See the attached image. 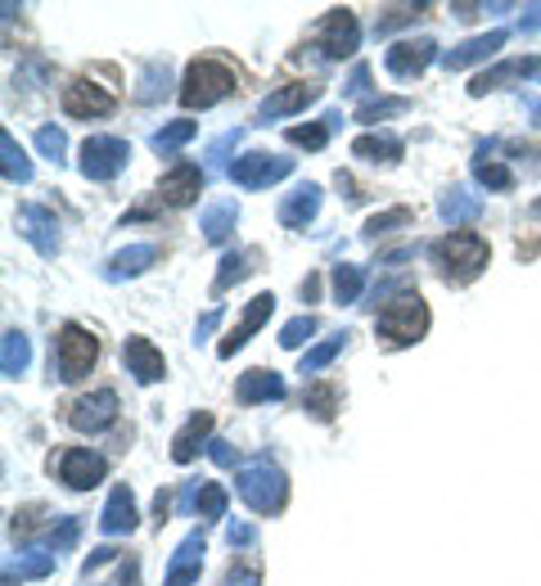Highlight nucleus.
<instances>
[{
    "label": "nucleus",
    "instance_id": "1",
    "mask_svg": "<svg viewBox=\"0 0 541 586\" xmlns=\"http://www.w3.org/2000/svg\"><path fill=\"white\" fill-rule=\"evenodd\" d=\"M428 258H433V267H438V276L447 284H469V280L483 276L492 248H487V239L469 235V231H451L447 239H438L428 248Z\"/></svg>",
    "mask_w": 541,
    "mask_h": 586
},
{
    "label": "nucleus",
    "instance_id": "2",
    "mask_svg": "<svg viewBox=\"0 0 541 586\" xmlns=\"http://www.w3.org/2000/svg\"><path fill=\"white\" fill-rule=\"evenodd\" d=\"M235 492L252 515H280L284 501H289V479L271 456H258L235 473Z\"/></svg>",
    "mask_w": 541,
    "mask_h": 586
},
{
    "label": "nucleus",
    "instance_id": "3",
    "mask_svg": "<svg viewBox=\"0 0 541 586\" xmlns=\"http://www.w3.org/2000/svg\"><path fill=\"white\" fill-rule=\"evenodd\" d=\"M239 86V72L226 63V59H216V55H203L186 68V78H180V104L186 108H212L216 99H226L231 91Z\"/></svg>",
    "mask_w": 541,
    "mask_h": 586
},
{
    "label": "nucleus",
    "instance_id": "4",
    "mask_svg": "<svg viewBox=\"0 0 541 586\" xmlns=\"http://www.w3.org/2000/svg\"><path fill=\"white\" fill-rule=\"evenodd\" d=\"M375 329H379V339H384L388 348H411V343H420L424 329H428V307H424V298H420V293H402V298L384 303Z\"/></svg>",
    "mask_w": 541,
    "mask_h": 586
},
{
    "label": "nucleus",
    "instance_id": "5",
    "mask_svg": "<svg viewBox=\"0 0 541 586\" xmlns=\"http://www.w3.org/2000/svg\"><path fill=\"white\" fill-rule=\"evenodd\" d=\"M95 361H99V339L91 335V329H82V325L68 320V325L59 329V339H55V371H59V379H63V384L86 379Z\"/></svg>",
    "mask_w": 541,
    "mask_h": 586
},
{
    "label": "nucleus",
    "instance_id": "6",
    "mask_svg": "<svg viewBox=\"0 0 541 586\" xmlns=\"http://www.w3.org/2000/svg\"><path fill=\"white\" fill-rule=\"evenodd\" d=\"M284 176H294V159H284V154H267V150H248L231 163V180L244 190H267L275 186V180Z\"/></svg>",
    "mask_w": 541,
    "mask_h": 586
},
{
    "label": "nucleus",
    "instance_id": "7",
    "mask_svg": "<svg viewBox=\"0 0 541 586\" xmlns=\"http://www.w3.org/2000/svg\"><path fill=\"white\" fill-rule=\"evenodd\" d=\"M127 159H131V144L122 136H91L82 144V163L78 167H82L86 180H114L127 167Z\"/></svg>",
    "mask_w": 541,
    "mask_h": 586
},
{
    "label": "nucleus",
    "instance_id": "8",
    "mask_svg": "<svg viewBox=\"0 0 541 586\" xmlns=\"http://www.w3.org/2000/svg\"><path fill=\"white\" fill-rule=\"evenodd\" d=\"M356 46H361V23L352 10H330L320 19L316 46H311V50H320V59H348V55H356Z\"/></svg>",
    "mask_w": 541,
    "mask_h": 586
},
{
    "label": "nucleus",
    "instance_id": "9",
    "mask_svg": "<svg viewBox=\"0 0 541 586\" xmlns=\"http://www.w3.org/2000/svg\"><path fill=\"white\" fill-rule=\"evenodd\" d=\"M55 469H59V483H63V488L91 492L95 483H104L108 460H104L99 452H91V447H68V452L55 460Z\"/></svg>",
    "mask_w": 541,
    "mask_h": 586
},
{
    "label": "nucleus",
    "instance_id": "10",
    "mask_svg": "<svg viewBox=\"0 0 541 586\" xmlns=\"http://www.w3.org/2000/svg\"><path fill=\"white\" fill-rule=\"evenodd\" d=\"M316 99H320V86H316V82L280 86V91H271V95L258 104V114H252V127H271V122H280V118H289V114H303V108L316 104Z\"/></svg>",
    "mask_w": 541,
    "mask_h": 586
},
{
    "label": "nucleus",
    "instance_id": "11",
    "mask_svg": "<svg viewBox=\"0 0 541 586\" xmlns=\"http://www.w3.org/2000/svg\"><path fill=\"white\" fill-rule=\"evenodd\" d=\"M114 420H118V392L114 388H99L91 397H78L68 407V424L78 429V433H99V429H108Z\"/></svg>",
    "mask_w": 541,
    "mask_h": 586
},
{
    "label": "nucleus",
    "instance_id": "12",
    "mask_svg": "<svg viewBox=\"0 0 541 586\" xmlns=\"http://www.w3.org/2000/svg\"><path fill=\"white\" fill-rule=\"evenodd\" d=\"M114 108H118V99L104 86H95L91 78H78V82L63 86V114L68 118H108Z\"/></svg>",
    "mask_w": 541,
    "mask_h": 586
},
{
    "label": "nucleus",
    "instance_id": "13",
    "mask_svg": "<svg viewBox=\"0 0 541 586\" xmlns=\"http://www.w3.org/2000/svg\"><path fill=\"white\" fill-rule=\"evenodd\" d=\"M19 231L23 239L42 253V258H55L59 253V222H55V212L42 208V203H23L19 208Z\"/></svg>",
    "mask_w": 541,
    "mask_h": 586
},
{
    "label": "nucleus",
    "instance_id": "14",
    "mask_svg": "<svg viewBox=\"0 0 541 586\" xmlns=\"http://www.w3.org/2000/svg\"><path fill=\"white\" fill-rule=\"evenodd\" d=\"M438 59V42L433 36H420V42H397V46H388V55H384V63H388V72L392 78H420V72Z\"/></svg>",
    "mask_w": 541,
    "mask_h": 586
},
{
    "label": "nucleus",
    "instance_id": "15",
    "mask_svg": "<svg viewBox=\"0 0 541 586\" xmlns=\"http://www.w3.org/2000/svg\"><path fill=\"white\" fill-rule=\"evenodd\" d=\"M122 361H127V375H131L136 384H158V379L167 375L163 352H158L150 339H140V335H131V339L122 343Z\"/></svg>",
    "mask_w": 541,
    "mask_h": 586
},
{
    "label": "nucleus",
    "instance_id": "16",
    "mask_svg": "<svg viewBox=\"0 0 541 586\" xmlns=\"http://www.w3.org/2000/svg\"><path fill=\"white\" fill-rule=\"evenodd\" d=\"M158 262H163V244H131V248L114 253V258L104 262V280L118 284V280H131V276H140V271L158 267Z\"/></svg>",
    "mask_w": 541,
    "mask_h": 586
},
{
    "label": "nucleus",
    "instance_id": "17",
    "mask_svg": "<svg viewBox=\"0 0 541 586\" xmlns=\"http://www.w3.org/2000/svg\"><path fill=\"white\" fill-rule=\"evenodd\" d=\"M271 307H275V293H258V298H252L248 307H244V316H239V325L231 329V335L222 339V343H216V352H222V356H235L252 335H258V329L267 325V316H271Z\"/></svg>",
    "mask_w": 541,
    "mask_h": 586
},
{
    "label": "nucleus",
    "instance_id": "18",
    "mask_svg": "<svg viewBox=\"0 0 541 586\" xmlns=\"http://www.w3.org/2000/svg\"><path fill=\"white\" fill-rule=\"evenodd\" d=\"M505 42H510V32H505V27L487 32V36H469L464 46H456V50L443 55V68H447V72H460V68H469V63H483V59H492Z\"/></svg>",
    "mask_w": 541,
    "mask_h": 586
},
{
    "label": "nucleus",
    "instance_id": "19",
    "mask_svg": "<svg viewBox=\"0 0 541 586\" xmlns=\"http://www.w3.org/2000/svg\"><path fill=\"white\" fill-rule=\"evenodd\" d=\"M316 212H320V186H298L294 195H284V203H280V226L284 231H307L311 222H316Z\"/></svg>",
    "mask_w": 541,
    "mask_h": 586
},
{
    "label": "nucleus",
    "instance_id": "20",
    "mask_svg": "<svg viewBox=\"0 0 541 586\" xmlns=\"http://www.w3.org/2000/svg\"><path fill=\"white\" fill-rule=\"evenodd\" d=\"M203 551H208L203 532H190L186 541H180L172 564H167V586H195L199 582V569H203Z\"/></svg>",
    "mask_w": 541,
    "mask_h": 586
},
{
    "label": "nucleus",
    "instance_id": "21",
    "mask_svg": "<svg viewBox=\"0 0 541 586\" xmlns=\"http://www.w3.org/2000/svg\"><path fill=\"white\" fill-rule=\"evenodd\" d=\"M199 190H203V172H199L195 163H176V167L163 176V186H158L163 203H172V208L195 203V199H199Z\"/></svg>",
    "mask_w": 541,
    "mask_h": 586
},
{
    "label": "nucleus",
    "instance_id": "22",
    "mask_svg": "<svg viewBox=\"0 0 541 586\" xmlns=\"http://www.w3.org/2000/svg\"><path fill=\"white\" fill-rule=\"evenodd\" d=\"M208 433H212V411H195L186 424H180V433L172 437V460L176 465H190L208 447Z\"/></svg>",
    "mask_w": 541,
    "mask_h": 586
},
{
    "label": "nucleus",
    "instance_id": "23",
    "mask_svg": "<svg viewBox=\"0 0 541 586\" xmlns=\"http://www.w3.org/2000/svg\"><path fill=\"white\" fill-rule=\"evenodd\" d=\"M136 496H131V488L127 483H118L114 492H108V501H104V515H99V528L108 532V537H122V532H131L136 528Z\"/></svg>",
    "mask_w": 541,
    "mask_h": 586
},
{
    "label": "nucleus",
    "instance_id": "24",
    "mask_svg": "<svg viewBox=\"0 0 541 586\" xmlns=\"http://www.w3.org/2000/svg\"><path fill=\"white\" fill-rule=\"evenodd\" d=\"M284 397V379L275 371H244L235 384V401L244 407H258V401H280Z\"/></svg>",
    "mask_w": 541,
    "mask_h": 586
},
{
    "label": "nucleus",
    "instance_id": "25",
    "mask_svg": "<svg viewBox=\"0 0 541 586\" xmlns=\"http://www.w3.org/2000/svg\"><path fill=\"white\" fill-rule=\"evenodd\" d=\"M352 154L356 159H366V163H402V154H407V144L397 140L392 131H366V136H356L352 140Z\"/></svg>",
    "mask_w": 541,
    "mask_h": 586
},
{
    "label": "nucleus",
    "instance_id": "26",
    "mask_svg": "<svg viewBox=\"0 0 541 586\" xmlns=\"http://www.w3.org/2000/svg\"><path fill=\"white\" fill-rule=\"evenodd\" d=\"M532 68H537V59H505L496 68H483L479 78L469 82V95H487V91H501V86H510L519 78H532Z\"/></svg>",
    "mask_w": 541,
    "mask_h": 586
},
{
    "label": "nucleus",
    "instance_id": "27",
    "mask_svg": "<svg viewBox=\"0 0 541 586\" xmlns=\"http://www.w3.org/2000/svg\"><path fill=\"white\" fill-rule=\"evenodd\" d=\"M438 212H443V222H447L451 231H460V226H469V222H479L483 203H479V195H469L464 186H451V190L438 199Z\"/></svg>",
    "mask_w": 541,
    "mask_h": 586
},
{
    "label": "nucleus",
    "instance_id": "28",
    "mask_svg": "<svg viewBox=\"0 0 541 586\" xmlns=\"http://www.w3.org/2000/svg\"><path fill=\"white\" fill-rule=\"evenodd\" d=\"M258 262H262V253H258V248H244V253H226V258H222V271H216V280H212V298H222V293H226L231 284L248 280L252 271H258Z\"/></svg>",
    "mask_w": 541,
    "mask_h": 586
},
{
    "label": "nucleus",
    "instance_id": "29",
    "mask_svg": "<svg viewBox=\"0 0 541 586\" xmlns=\"http://www.w3.org/2000/svg\"><path fill=\"white\" fill-rule=\"evenodd\" d=\"M235 226H239V203H235V199H216V203L203 212V239H208V244H226Z\"/></svg>",
    "mask_w": 541,
    "mask_h": 586
},
{
    "label": "nucleus",
    "instance_id": "30",
    "mask_svg": "<svg viewBox=\"0 0 541 586\" xmlns=\"http://www.w3.org/2000/svg\"><path fill=\"white\" fill-rule=\"evenodd\" d=\"M397 114H411V99L402 95H371L366 104H356V122H366V127H379Z\"/></svg>",
    "mask_w": 541,
    "mask_h": 586
},
{
    "label": "nucleus",
    "instance_id": "31",
    "mask_svg": "<svg viewBox=\"0 0 541 586\" xmlns=\"http://www.w3.org/2000/svg\"><path fill=\"white\" fill-rule=\"evenodd\" d=\"M0 167H5L10 186H27V180H32V159L19 150V140L10 131H0Z\"/></svg>",
    "mask_w": 541,
    "mask_h": 586
},
{
    "label": "nucleus",
    "instance_id": "32",
    "mask_svg": "<svg viewBox=\"0 0 541 586\" xmlns=\"http://www.w3.org/2000/svg\"><path fill=\"white\" fill-rule=\"evenodd\" d=\"M27 361H32V343L23 329H10L5 343H0V371H5V379H19L27 371Z\"/></svg>",
    "mask_w": 541,
    "mask_h": 586
},
{
    "label": "nucleus",
    "instance_id": "33",
    "mask_svg": "<svg viewBox=\"0 0 541 586\" xmlns=\"http://www.w3.org/2000/svg\"><path fill=\"white\" fill-rule=\"evenodd\" d=\"M55 560H59V555H36V551H23L19 560H10V564H5V586H14V577H19V582L50 577V573H55Z\"/></svg>",
    "mask_w": 541,
    "mask_h": 586
},
{
    "label": "nucleus",
    "instance_id": "34",
    "mask_svg": "<svg viewBox=\"0 0 541 586\" xmlns=\"http://www.w3.org/2000/svg\"><path fill=\"white\" fill-rule=\"evenodd\" d=\"M348 339H352V329H339V335H330V339H325V343H316V348H307V356L298 361V371L303 375H320L325 371V365H330L343 348H348Z\"/></svg>",
    "mask_w": 541,
    "mask_h": 586
},
{
    "label": "nucleus",
    "instance_id": "35",
    "mask_svg": "<svg viewBox=\"0 0 541 586\" xmlns=\"http://www.w3.org/2000/svg\"><path fill=\"white\" fill-rule=\"evenodd\" d=\"M303 411H307L311 420H320V424H330L334 411H339V388H334V384H307Z\"/></svg>",
    "mask_w": 541,
    "mask_h": 586
},
{
    "label": "nucleus",
    "instance_id": "36",
    "mask_svg": "<svg viewBox=\"0 0 541 586\" xmlns=\"http://www.w3.org/2000/svg\"><path fill=\"white\" fill-rule=\"evenodd\" d=\"M190 140H195V122H190V118H176V122H167L163 131L150 136V150L163 154V159H172L180 144H190Z\"/></svg>",
    "mask_w": 541,
    "mask_h": 586
},
{
    "label": "nucleus",
    "instance_id": "37",
    "mask_svg": "<svg viewBox=\"0 0 541 586\" xmlns=\"http://www.w3.org/2000/svg\"><path fill=\"white\" fill-rule=\"evenodd\" d=\"M343 118L339 114H325L320 122H307V127H289V144H298V150H325V140L339 127Z\"/></svg>",
    "mask_w": 541,
    "mask_h": 586
},
{
    "label": "nucleus",
    "instance_id": "38",
    "mask_svg": "<svg viewBox=\"0 0 541 586\" xmlns=\"http://www.w3.org/2000/svg\"><path fill=\"white\" fill-rule=\"evenodd\" d=\"M474 180H479V186H487V190H515V172L510 167H505L501 159H487V154H479L474 159Z\"/></svg>",
    "mask_w": 541,
    "mask_h": 586
},
{
    "label": "nucleus",
    "instance_id": "39",
    "mask_svg": "<svg viewBox=\"0 0 541 586\" xmlns=\"http://www.w3.org/2000/svg\"><path fill=\"white\" fill-rule=\"evenodd\" d=\"M415 222V212L407 208V203H397V208H388V212H375L366 226H361V235L366 239H379V235H392L397 226H411Z\"/></svg>",
    "mask_w": 541,
    "mask_h": 586
},
{
    "label": "nucleus",
    "instance_id": "40",
    "mask_svg": "<svg viewBox=\"0 0 541 586\" xmlns=\"http://www.w3.org/2000/svg\"><path fill=\"white\" fill-rule=\"evenodd\" d=\"M334 303H361V289H366V271L361 267H334Z\"/></svg>",
    "mask_w": 541,
    "mask_h": 586
},
{
    "label": "nucleus",
    "instance_id": "41",
    "mask_svg": "<svg viewBox=\"0 0 541 586\" xmlns=\"http://www.w3.org/2000/svg\"><path fill=\"white\" fill-rule=\"evenodd\" d=\"M78 532H82V519H78V515H63L59 524H50V537H46L50 555H63V551H72V546H78Z\"/></svg>",
    "mask_w": 541,
    "mask_h": 586
},
{
    "label": "nucleus",
    "instance_id": "42",
    "mask_svg": "<svg viewBox=\"0 0 541 586\" xmlns=\"http://www.w3.org/2000/svg\"><path fill=\"white\" fill-rule=\"evenodd\" d=\"M158 95H167V63H144V78H140V91H136V99L140 104H154Z\"/></svg>",
    "mask_w": 541,
    "mask_h": 586
},
{
    "label": "nucleus",
    "instance_id": "43",
    "mask_svg": "<svg viewBox=\"0 0 541 586\" xmlns=\"http://www.w3.org/2000/svg\"><path fill=\"white\" fill-rule=\"evenodd\" d=\"M311 335H316V316H311V312H303V316H294V320H289V325L280 329V348L294 352V348H303Z\"/></svg>",
    "mask_w": 541,
    "mask_h": 586
},
{
    "label": "nucleus",
    "instance_id": "44",
    "mask_svg": "<svg viewBox=\"0 0 541 586\" xmlns=\"http://www.w3.org/2000/svg\"><path fill=\"white\" fill-rule=\"evenodd\" d=\"M195 509H199V519H222L226 515V488L222 483H203Z\"/></svg>",
    "mask_w": 541,
    "mask_h": 586
},
{
    "label": "nucleus",
    "instance_id": "45",
    "mask_svg": "<svg viewBox=\"0 0 541 586\" xmlns=\"http://www.w3.org/2000/svg\"><path fill=\"white\" fill-rule=\"evenodd\" d=\"M36 150H42L50 163H63V154H68V136H63V127H42V131H36Z\"/></svg>",
    "mask_w": 541,
    "mask_h": 586
},
{
    "label": "nucleus",
    "instance_id": "46",
    "mask_svg": "<svg viewBox=\"0 0 541 586\" xmlns=\"http://www.w3.org/2000/svg\"><path fill=\"white\" fill-rule=\"evenodd\" d=\"M420 14H424V5H392V10H384V19H375V36H388L392 27L415 23Z\"/></svg>",
    "mask_w": 541,
    "mask_h": 586
},
{
    "label": "nucleus",
    "instance_id": "47",
    "mask_svg": "<svg viewBox=\"0 0 541 586\" xmlns=\"http://www.w3.org/2000/svg\"><path fill=\"white\" fill-rule=\"evenodd\" d=\"M239 136H244V131H226L222 140H212V150H208V167H226V159H231V150L239 144ZM226 172H231V167H226Z\"/></svg>",
    "mask_w": 541,
    "mask_h": 586
},
{
    "label": "nucleus",
    "instance_id": "48",
    "mask_svg": "<svg viewBox=\"0 0 541 586\" xmlns=\"http://www.w3.org/2000/svg\"><path fill=\"white\" fill-rule=\"evenodd\" d=\"M343 95H352V99L366 104V95H371V68H366V63H356V68H352V78H348Z\"/></svg>",
    "mask_w": 541,
    "mask_h": 586
},
{
    "label": "nucleus",
    "instance_id": "49",
    "mask_svg": "<svg viewBox=\"0 0 541 586\" xmlns=\"http://www.w3.org/2000/svg\"><path fill=\"white\" fill-rule=\"evenodd\" d=\"M226 541L239 546V551H248V546L258 541V528H252V524H231V528H226Z\"/></svg>",
    "mask_w": 541,
    "mask_h": 586
},
{
    "label": "nucleus",
    "instance_id": "50",
    "mask_svg": "<svg viewBox=\"0 0 541 586\" xmlns=\"http://www.w3.org/2000/svg\"><path fill=\"white\" fill-rule=\"evenodd\" d=\"M208 456H212L216 465H222V469H231V465L239 460V452H235L231 443H222V437H216V443H208Z\"/></svg>",
    "mask_w": 541,
    "mask_h": 586
},
{
    "label": "nucleus",
    "instance_id": "51",
    "mask_svg": "<svg viewBox=\"0 0 541 586\" xmlns=\"http://www.w3.org/2000/svg\"><path fill=\"white\" fill-rule=\"evenodd\" d=\"M216 320H222V307H212V312H208V316L195 325V339H199V343H203V339L212 335V329H216Z\"/></svg>",
    "mask_w": 541,
    "mask_h": 586
},
{
    "label": "nucleus",
    "instance_id": "52",
    "mask_svg": "<svg viewBox=\"0 0 541 586\" xmlns=\"http://www.w3.org/2000/svg\"><path fill=\"white\" fill-rule=\"evenodd\" d=\"M172 505H176V501H172V492H158V496H154V519H158V528L167 524V515H172Z\"/></svg>",
    "mask_w": 541,
    "mask_h": 586
},
{
    "label": "nucleus",
    "instance_id": "53",
    "mask_svg": "<svg viewBox=\"0 0 541 586\" xmlns=\"http://www.w3.org/2000/svg\"><path fill=\"white\" fill-rule=\"evenodd\" d=\"M541 27V5H524L519 14V32H537Z\"/></svg>",
    "mask_w": 541,
    "mask_h": 586
},
{
    "label": "nucleus",
    "instance_id": "54",
    "mask_svg": "<svg viewBox=\"0 0 541 586\" xmlns=\"http://www.w3.org/2000/svg\"><path fill=\"white\" fill-rule=\"evenodd\" d=\"M339 190L348 195V203H361V199H366V195H361V186H356V180H352L348 172H339Z\"/></svg>",
    "mask_w": 541,
    "mask_h": 586
},
{
    "label": "nucleus",
    "instance_id": "55",
    "mask_svg": "<svg viewBox=\"0 0 541 586\" xmlns=\"http://www.w3.org/2000/svg\"><path fill=\"white\" fill-rule=\"evenodd\" d=\"M114 555H118L114 546H99V551H91V555H86V573H91V569H99V564H108Z\"/></svg>",
    "mask_w": 541,
    "mask_h": 586
},
{
    "label": "nucleus",
    "instance_id": "56",
    "mask_svg": "<svg viewBox=\"0 0 541 586\" xmlns=\"http://www.w3.org/2000/svg\"><path fill=\"white\" fill-rule=\"evenodd\" d=\"M118 586H140V564H136V560H127V564H122Z\"/></svg>",
    "mask_w": 541,
    "mask_h": 586
},
{
    "label": "nucleus",
    "instance_id": "57",
    "mask_svg": "<svg viewBox=\"0 0 541 586\" xmlns=\"http://www.w3.org/2000/svg\"><path fill=\"white\" fill-rule=\"evenodd\" d=\"M226 586H262V577L252 573V569H244V573H231V582Z\"/></svg>",
    "mask_w": 541,
    "mask_h": 586
},
{
    "label": "nucleus",
    "instance_id": "58",
    "mask_svg": "<svg viewBox=\"0 0 541 586\" xmlns=\"http://www.w3.org/2000/svg\"><path fill=\"white\" fill-rule=\"evenodd\" d=\"M316 293H320V280H316V276H307V280H303V298L311 303V298H316Z\"/></svg>",
    "mask_w": 541,
    "mask_h": 586
},
{
    "label": "nucleus",
    "instance_id": "59",
    "mask_svg": "<svg viewBox=\"0 0 541 586\" xmlns=\"http://www.w3.org/2000/svg\"><path fill=\"white\" fill-rule=\"evenodd\" d=\"M528 108H532V122H537V127H541V99H532V104H528Z\"/></svg>",
    "mask_w": 541,
    "mask_h": 586
},
{
    "label": "nucleus",
    "instance_id": "60",
    "mask_svg": "<svg viewBox=\"0 0 541 586\" xmlns=\"http://www.w3.org/2000/svg\"><path fill=\"white\" fill-rule=\"evenodd\" d=\"M528 216H541V199H537V203H532V208H528Z\"/></svg>",
    "mask_w": 541,
    "mask_h": 586
},
{
    "label": "nucleus",
    "instance_id": "61",
    "mask_svg": "<svg viewBox=\"0 0 541 586\" xmlns=\"http://www.w3.org/2000/svg\"><path fill=\"white\" fill-rule=\"evenodd\" d=\"M532 82H541V59H537V68H532Z\"/></svg>",
    "mask_w": 541,
    "mask_h": 586
}]
</instances>
